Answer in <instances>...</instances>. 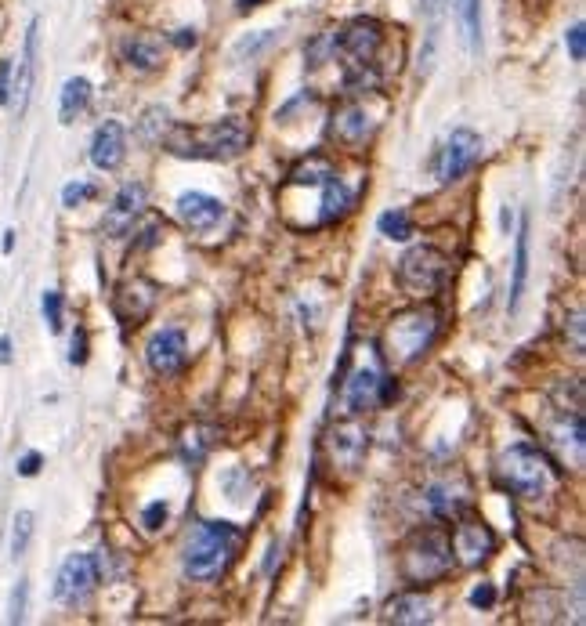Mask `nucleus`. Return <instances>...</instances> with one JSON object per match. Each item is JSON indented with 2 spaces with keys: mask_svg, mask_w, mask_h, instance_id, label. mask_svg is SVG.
I'll return each instance as SVG.
<instances>
[{
  "mask_svg": "<svg viewBox=\"0 0 586 626\" xmlns=\"http://www.w3.org/2000/svg\"><path fill=\"white\" fill-rule=\"evenodd\" d=\"M120 58L131 73L149 76L163 66V40L152 37V33H134L120 44Z\"/></svg>",
  "mask_w": 586,
  "mask_h": 626,
  "instance_id": "4468645a",
  "label": "nucleus"
},
{
  "mask_svg": "<svg viewBox=\"0 0 586 626\" xmlns=\"http://www.w3.org/2000/svg\"><path fill=\"white\" fill-rule=\"evenodd\" d=\"M189 359V344H185V333L178 326H167V330L152 333L149 344H145V362H149V370L156 377H174L181 373Z\"/></svg>",
  "mask_w": 586,
  "mask_h": 626,
  "instance_id": "9d476101",
  "label": "nucleus"
},
{
  "mask_svg": "<svg viewBox=\"0 0 586 626\" xmlns=\"http://www.w3.org/2000/svg\"><path fill=\"white\" fill-rule=\"evenodd\" d=\"M337 48L344 51L348 66H377L384 48V26L377 19H355L337 33Z\"/></svg>",
  "mask_w": 586,
  "mask_h": 626,
  "instance_id": "6e6552de",
  "label": "nucleus"
},
{
  "mask_svg": "<svg viewBox=\"0 0 586 626\" xmlns=\"http://www.w3.org/2000/svg\"><path fill=\"white\" fill-rule=\"evenodd\" d=\"M265 0H239V11H254V8H261Z\"/></svg>",
  "mask_w": 586,
  "mask_h": 626,
  "instance_id": "a19ab883",
  "label": "nucleus"
},
{
  "mask_svg": "<svg viewBox=\"0 0 586 626\" xmlns=\"http://www.w3.org/2000/svg\"><path fill=\"white\" fill-rule=\"evenodd\" d=\"M69 359H73V366H84L87 362V333L84 330L73 333V355H69Z\"/></svg>",
  "mask_w": 586,
  "mask_h": 626,
  "instance_id": "e433bc0d",
  "label": "nucleus"
},
{
  "mask_svg": "<svg viewBox=\"0 0 586 626\" xmlns=\"http://www.w3.org/2000/svg\"><path fill=\"white\" fill-rule=\"evenodd\" d=\"M127 156V131L120 120H105L91 138V163L98 171H116Z\"/></svg>",
  "mask_w": 586,
  "mask_h": 626,
  "instance_id": "ddd939ff",
  "label": "nucleus"
},
{
  "mask_svg": "<svg viewBox=\"0 0 586 626\" xmlns=\"http://www.w3.org/2000/svg\"><path fill=\"white\" fill-rule=\"evenodd\" d=\"M500 482L518 500H543L554 489V467L536 446H511L500 456Z\"/></svg>",
  "mask_w": 586,
  "mask_h": 626,
  "instance_id": "7ed1b4c3",
  "label": "nucleus"
},
{
  "mask_svg": "<svg viewBox=\"0 0 586 626\" xmlns=\"http://www.w3.org/2000/svg\"><path fill=\"white\" fill-rule=\"evenodd\" d=\"M326 178H333V163L326 156H308V160L297 163L290 171V185H312V189H319Z\"/></svg>",
  "mask_w": 586,
  "mask_h": 626,
  "instance_id": "393cba45",
  "label": "nucleus"
},
{
  "mask_svg": "<svg viewBox=\"0 0 586 626\" xmlns=\"http://www.w3.org/2000/svg\"><path fill=\"white\" fill-rule=\"evenodd\" d=\"M15 250V232H4V254H11Z\"/></svg>",
  "mask_w": 586,
  "mask_h": 626,
  "instance_id": "79ce46f5",
  "label": "nucleus"
},
{
  "mask_svg": "<svg viewBox=\"0 0 586 626\" xmlns=\"http://www.w3.org/2000/svg\"><path fill=\"white\" fill-rule=\"evenodd\" d=\"M91 196H95V185H87V181H73V185L62 189V203H66L69 210L80 207V203L91 200Z\"/></svg>",
  "mask_w": 586,
  "mask_h": 626,
  "instance_id": "c85d7f7f",
  "label": "nucleus"
},
{
  "mask_svg": "<svg viewBox=\"0 0 586 626\" xmlns=\"http://www.w3.org/2000/svg\"><path fill=\"white\" fill-rule=\"evenodd\" d=\"M102 579V561L95 554H69L55 579V598L62 605H84Z\"/></svg>",
  "mask_w": 586,
  "mask_h": 626,
  "instance_id": "0eeeda50",
  "label": "nucleus"
},
{
  "mask_svg": "<svg viewBox=\"0 0 586 626\" xmlns=\"http://www.w3.org/2000/svg\"><path fill=\"white\" fill-rule=\"evenodd\" d=\"M37 33H40V22L33 19L26 33V51H22V62H19V80L11 87V98H19V113L26 109L29 87H33V76H37Z\"/></svg>",
  "mask_w": 586,
  "mask_h": 626,
  "instance_id": "aec40b11",
  "label": "nucleus"
},
{
  "mask_svg": "<svg viewBox=\"0 0 586 626\" xmlns=\"http://www.w3.org/2000/svg\"><path fill=\"white\" fill-rule=\"evenodd\" d=\"M435 330H438V315L435 312L416 308V312L395 315L391 326H388V333H384V344H388L391 362H416L427 351V344H431Z\"/></svg>",
  "mask_w": 586,
  "mask_h": 626,
  "instance_id": "39448f33",
  "label": "nucleus"
},
{
  "mask_svg": "<svg viewBox=\"0 0 586 626\" xmlns=\"http://www.w3.org/2000/svg\"><path fill=\"white\" fill-rule=\"evenodd\" d=\"M478 156H482V138L471 127H456L442 149V160H438V181L442 185L460 181L478 163Z\"/></svg>",
  "mask_w": 586,
  "mask_h": 626,
  "instance_id": "1a4fd4ad",
  "label": "nucleus"
},
{
  "mask_svg": "<svg viewBox=\"0 0 586 626\" xmlns=\"http://www.w3.org/2000/svg\"><path fill=\"white\" fill-rule=\"evenodd\" d=\"M163 522H167V503L160 500V503H152L149 511H145V529H149V532H156Z\"/></svg>",
  "mask_w": 586,
  "mask_h": 626,
  "instance_id": "72a5a7b5",
  "label": "nucleus"
},
{
  "mask_svg": "<svg viewBox=\"0 0 586 626\" xmlns=\"http://www.w3.org/2000/svg\"><path fill=\"white\" fill-rule=\"evenodd\" d=\"M492 601H496V590H492V583L474 587V594H471V605L474 608H492Z\"/></svg>",
  "mask_w": 586,
  "mask_h": 626,
  "instance_id": "c9c22d12",
  "label": "nucleus"
},
{
  "mask_svg": "<svg viewBox=\"0 0 586 626\" xmlns=\"http://www.w3.org/2000/svg\"><path fill=\"white\" fill-rule=\"evenodd\" d=\"M496 551V532L482 522V518H460L453 532V554L460 558V565H482Z\"/></svg>",
  "mask_w": 586,
  "mask_h": 626,
  "instance_id": "9b49d317",
  "label": "nucleus"
},
{
  "mask_svg": "<svg viewBox=\"0 0 586 626\" xmlns=\"http://www.w3.org/2000/svg\"><path fill=\"white\" fill-rule=\"evenodd\" d=\"M250 142V131H246L243 120L236 116H225V120H214L207 127H174L167 134V152L174 156H185V160H236L239 152Z\"/></svg>",
  "mask_w": 586,
  "mask_h": 626,
  "instance_id": "f03ea898",
  "label": "nucleus"
},
{
  "mask_svg": "<svg viewBox=\"0 0 586 626\" xmlns=\"http://www.w3.org/2000/svg\"><path fill=\"white\" fill-rule=\"evenodd\" d=\"M11 76H15V66H11V58L0 62V105H11Z\"/></svg>",
  "mask_w": 586,
  "mask_h": 626,
  "instance_id": "473e14b6",
  "label": "nucleus"
},
{
  "mask_svg": "<svg viewBox=\"0 0 586 626\" xmlns=\"http://www.w3.org/2000/svg\"><path fill=\"white\" fill-rule=\"evenodd\" d=\"M87 102H91V80H87V76L66 80L62 98H58V120H62V124H73L76 116L87 109Z\"/></svg>",
  "mask_w": 586,
  "mask_h": 626,
  "instance_id": "4be33fe9",
  "label": "nucleus"
},
{
  "mask_svg": "<svg viewBox=\"0 0 586 626\" xmlns=\"http://www.w3.org/2000/svg\"><path fill=\"white\" fill-rule=\"evenodd\" d=\"M239 543H243V532L232 522H199L189 543H185V554H181L185 576L196 579V583L221 579L232 565V558H236Z\"/></svg>",
  "mask_w": 586,
  "mask_h": 626,
  "instance_id": "f257e3e1",
  "label": "nucleus"
},
{
  "mask_svg": "<svg viewBox=\"0 0 586 626\" xmlns=\"http://www.w3.org/2000/svg\"><path fill=\"white\" fill-rule=\"evenodd\" d=\"M366 446H369L366 427H359V424H337V427H333V435H330L333 464L348 467V471H351V467H359L362 456H366Z\"/></svg>",
  "mask_w": 586,
  "mask_h": 626,
  "instance_id": "f3484780",
  "label": "nucleus"
},
{
  "mask_svg": "<svg viewBox=\"0 0 586 626\" xmlns=\"http://www.w3.org/2000/svg\"><path fill=\"white\" fill-rule=\"evenodd\" d=\"M449 276V257L438 247H413L398 261V283L409 297H431L445 286Z\"/></svg>",
  "mask_w": 586,
  "mask_h": 626,
  "instance_id": "423d86ee",
  "label": "nucleus"
},
{
  "mask_svg": "<svg viewBox=\"0 0 586 626\" xmlns=\"http://www.w3.org/2000/svg\"><path fill=\"white\" fill-rule=\"evenodd\" d=\"M449 569H453V543L435 529L416 532L402 551V576L409 583H431V579H442Z\"/></svg>",
  "mask_w": 586,
  "mask_h": 626,
  "instance_id": "20e7f679",
  "label": "nucleus"
},
{
  "mask_svg": "<svg viewBox=\"0 0 586 626\" xmlns=\"http://www.w3.org/2000/svg\"><path fill=\"white\" fill-rule=\"evenodd\" d=\"M142 210H145V185L142 181H127V185L116 192L113 207L105 210L102 232L113 239H123L134 228V221L142 218Z\"/></svg>",
  "mask_w": 586,
  "mask_h": 626,
  "instance_id": "f8f14e48",
  "label": "nucleus"
},
{
  "mask_svg": "<svg viewBox=\"0 0 586 626\" xmlns=\"http://www.w3.org/2000/svg\"><path fill=\"white\" fill-rule=\"evenodd\" d=\"M26 598H29V583L26 579H19L15 590H11V608H8L11 623H22V616H26Z\"/></svg>",
  "mask_w": 586,
  "mask_h": 626,
  "instance_id": "c756f323",
  "label": "nucleus"
},
{
  "mask_svg": "<svg viewBox=\"0 0 586 626\" xmlns=\"http://www.w3.org/2000/svg\"><path fill=\"white\" fill-rule=\"evenodd\" d=\"M384 619H388V623H398V626L431 623V619H435V601L427 598V594H420V590H413V594H398V598H391L388 608H384Z\"/></svg>",
  "mask_w": 586,
  "mask_h": 626,
  "instance_id": "6ab92c4d",
  "label": "nucleus"
},
{
  "mask_svg": "<svg viewBox=\"0 0 586 626\" xmlns=\"http://www.w3.org/2000/svg\"><path fill=\"white\" fill-rule=\"evenodd\" d=\"M40 467H44V456H40V453H26L19 460V475L22 478H33V475H40Z\"/></svg>",
  "mask_w": 586,
  "mask_h": 626,
  "instance_id": "f704fd0d",
  "label": "nucleus"
},
{
  "mask_svg": "<svg viewBox=\"0 0 586 626\" xmlns=\"http://www.w3.org/2000/svg\"><path fill=\"white\" fill-rule=\"evenodd\" d=\"M391 399V384L380 377V370H359L348 380V406L351 413H362V409H373L377 402Z\"/></svg>",
  "mask_w": 586,
  "mask_h": 626,
  "instance_id": "a211bd4d",
  "label": "nucleus"
},
{
  "mask_svg": "<svg viewBox=\"0 0 586 626\" xmlns=\"http://www.w3.org/2000/svg\"><path fill=\"white\" fill-rule=\"evenodd\" d=\"M44 319H48L51 333H62V294H58V290L44 294Z\"/></svg>",
  "mask_w": 586,
  "mask_h": 626,
  "instance_id": "cd10ccee",
  "label": "nucleus"
},
{
  "mask_svg": "<svg viewBox=\"0 0 586 626\" xmlns=\"http://www.w3.org/2000/svg\"><path fill=\"white\" fill-rule=\"evenodd\" d=\"M377 228H380V236H388V239H409L413 236V218H409L406 210H388V214H380Z\"/></svg>",
  "mask_w": 586,
  "mask_h": 626,
  "instance_id": "bb28decb",
  "label": "nucleus"
},
{
  "mask_svg": "<svg viewBox=\"0 0 586 626\" xmlns=\"http://www.w3.org/2000/svg\"><path fill=\"white\" fill-rule=\"evenodd\" d=\"M167 124V109H149L142 120V138L145 142H160V134H156V127Z\"/></svg>",
  "mask_w": 586,
  "mask_h": 626,
  "instance_id": "2f4dec72",
  "label": "nucleus"
},
{
  "mask_svg": "<svg viewBox=\"0 0 586 626\" xmlns=\"http://www.w3.org/2000/svg\"><path fill=\"white\" fill-rule=\"evenodd\" d=\"M33 525H37L33 511H19V514H15V522H11V558H15V561H19L22 554L29 551V540H33Z\"/></svg>",
  "mask_w": 586,
  "mask_h": 626,
  "instance_id": "a878e982",
  "label": "nucleus"
},
{
  "mask_svg": "<svg viewBox=\"0 0 586 626\" xmlns=\"http://www.w3.org/2000/svg\"><path fill=\"white\" fill-rule=\"evenodd\" d=\"M420 11H424V19L431 22V26H438V19H442V11H445V0H420Z\"/></svg>",
  "mask_w": 586,
  "mask_h": 626,
  "instance_id": "4c0bfd02",
  "label": "nucleus"
},
{
  "mask_svg": "<svg viewBox=\"0 0 586 626\" xmlns=\"http://www.w3.org/2000/svg\"><path fill=\"white\" fill-rule=\"evenodd\" d=\"M456 19L464 29L467 48L478 55L482 51V0H456Z\"/></svg>",
  "mask_w": 586,
  "mask_h": 626,
  "instance_id": "5701e85b",
  "label": "nucleus"
},
{
  "mask_svg": "<svg viewBox=\"0 0 586 626\" xmlns=\"http://www.w3.org/2000/svg\"><path fill=\"white\" fill-rule=\"evenodd\" d=\"M319 189H322V214H319L322 221L341 218L344 210L351 207V192L344 189V181L337 178V174H333V178H326V181H322Z\"/></svg>",
  "mask_w": 586,
  "mask_h": 626,
  "instance_id": "b1692460",
  "label": "nucleus"
},
{
  "mask_svg": "<svg viewBox=\"0 0 586 626\" xmlns=\"http://www.w3.org/2000/svg\"><path fill=\"white\" fill-rule=\"evenodd\" d=\"M369 131H373V120H369L366 105L359 102H344L337 113H333V124H330V134L337 138L341 145H362L369 138Z\"/></svg>",
  "mask_w": 586,
  "mask_h": 626,
  "instance_id": "dca6fc26",
  "label": "nucleus"
},
{
  "mask_svg": "<svg viewBox=\"0 0 586 626\" xmlns=\"http://www.w3.org/2000/svg\"><path fill=\"white\" fill-rule=\"evenodd\" d=\"M174 44H178V48H196V29H178Z\"/></svg>",
  "mask_w": 586,
  "mask_h": 626,
  "instance_id": "58836bf2",
  "label": "nucleus"
},
{
  "mask_svg": "<svg viewBox=\"0 0 586 626\" xmlns=\"http://www.w3.org/2000/svg\"><path fill=\"white\" fill-rule=\"evenodd\" d=\"M0 362H11V337H0Z\"/></svg>",
  "mask_w": 586,
  "mask_h": 626,
  "instance_id": "ea45409f",
  "label": "nucleus"
},
{
  "mask_svg": "<svg viewBox=\"0 0 586 626\" xmlns=\"http://www.w3.org/2000/svg\"><path fill=\"white\" fill-rule=\"evenodd\" d=\"M565 44H568V55H572V62H583V58H586V29H583V22H576V26L568 29Z\"/></svg>",
  "mask_w": 586,
  "mask_h": 626,
  "instance_id": "7c9ffc66",
  "label": "nucleus"
},
{
  "mask_svg": "<svg viewBox=\"0 0 586 626\" xmlns=\"http://www.w3.org/2000/svg\"><path fill=\"white\" fill-rule=\"evenodd\" d=\"M532 228H529V218L521 221L518 228V254H514V279H511V315H518L521 308V297H525V283H529V250H532Z\"/></svg>",
  "mask_w": 586,
  "mask_h": 626,
  "instance_id": "412c9836",
  "label": "nucleus"
},
{
  "mask_svg": "<svg viewBox=\"0 0 586 626\" xmlns=\"http://www.w3.org/2000/svg\"><path fill=\"white\" fill-rule=\"evenodd\" d=\"M178 218L192 232H210V228L225 218V207H221V200L207 196V192H185L178 200Z\"/></svg>",
  "mask_w": 586,
  "mask_h": 626,
  "instance_id": "2eb2a0df",
  "label": "nucleus"
}]
</instances>
